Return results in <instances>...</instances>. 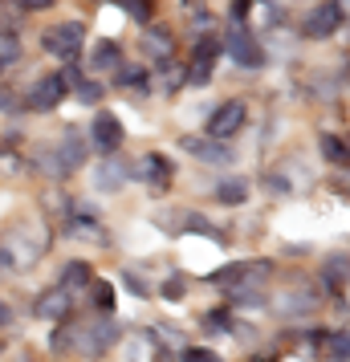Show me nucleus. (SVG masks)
Listing matches in <instances>:
<instances>
[{"instance_id":"nucleus-16","label":"nucleus","mask_w":350,"mask_h":362,"mask_svg":"<svg viewBox=\"0 0 350 362\" xmlns=\"http://www.w3.org/2000/svg\"><path fill=\"white\" fill-rule=\"evenodd\" d=\"M90 277H94V273H90L86 261H69L66 269H62V289H86Z\"/></svg>"},{"instance_id":"nucleus-20","label":"nucleus","mask_w":350,"mask_h":362,"mask_svg":"<svg viewBox=\"0 0 350 362\" xmlns=\"http://www.w3.org/2000/svg\"><path fill=\"white\" fill-rule=\"evenodd\" d=\"M21 62V41L13 33H0V66H17Z\"/></svg>"},{"instance_id":"nucleus-31","label":"nucleus","mask_w":350,"mask_h":362,"mask_svg":"<svg viewBox=\"0 0 350 362\" xmlns=\"http://www.w3.org/2000/svg\"><path fill=\"white\" fill-rule=\"evenodd\" d=\"M0 106H13V98H8V94H4V90H0Z\"/></svg>"},{"instance_id":"nucleus-15","label":"nucleus","mask_w":350,"mask_h":362,"mask_svg":"<svg viewBox=\"0 0 350 362\" xmlns=\"http://www.w3.org/2000/svg\"><path fill=\"white\" fill-rule=\"evenodd\" d=\"M94 183H98L102 192H118V187L127 183V167L110 159V163H102L98 171H94Z\"/></svg>"},{"instance_id":"nucleus-25","label":"nucleus","mask_w":350,"mask_h":362,"mask_svg":"<svg viewBox=\"0 0 350 362\" xmlns=\"http://www.w3.org/2000/svg\"><path fill=\"white\" fill-rule=\"evenodd\" d=\"M346 342H350L346 329H338V334L330 338V346H334V354H338V362H346Z\"/></svg>"},{"instance_id":"nucleus-27","label":"nucleus","mask_w":350,"mask_h":362,"mask_svg":"<svg viewBox=\"0 0 350 362\" xmlns=\"http://www.w3.org/2000/svg\"><path fill=\"white\" fill-rule=\"evenodd\" d=\"M21 8H29V13H41V8H53V0H17Z\"/></svg>"},{"instance_id":"nucleus-12","label":"nucleus","mask_w":350,"mask_h":362,"mask_svg":"<svg viewBox=\"0 0 350 362\" xmlns=\"http://www.w3.org/2000/svg\"><path fill=\"white\" fill-rule=\"evenodd\" d=\"M94 143H98L102 151H115L118 143H122V122H118L110 110H102V115L94 118Z\"/></svg>"},{"instance_id":"nucleus-28","label":"nucleus","mask_w":350,"mask_h":362,"mask_svg":"<svg viewBox=\"0 0 350 362\" xmlns=\"http://www.w3.org/2000/svg\"><path fill=\"white\" fill-rule=\"evenodd\" d=\"M57 82H62V86H66V90H69V86H78V82H82V74H78V69L69 66L66 74H62V78H57Z\"/></svg>"},{"instance_id":"nucleus-24","label":"nucleus","mask_w":350,"mask_h":362,"mask_svg":"<svg viewBox=\"0 0 350 362\" xmlns=\"http://www.w3.org/2000/svg\"><path fill=\"white\" fill-rule=\"evenodd\" d=\"M326 277H330V289L334 285H342V277H346V257H338V261L326 264Z\"/></svg>"},{"instance_id":"nucleus-5","label":"nucleus","mask_w":350,"mask_h":362,"mask_svg":"<svg viewBox=\"0 0 350 362\" xmlns=\"http://www.w3.org/2000/svg\"><path fill=\"white\" fill-rule=\"evenodd\" d=\"M240 127H245V102H224L216 115H212V122H208V134L224 143V139H233Z\"/></svg>"},{"instance_id":"nucleus-10","label":"nucleus","mask_w":350,"mask_h":362,"mask_svg":"<svg viewBox=\"0 0 350 362\" xmlns=\"http://www.w3.org/2000/svg\"><path fill=\"white\" fill-rule=\"evenodd\" d=\"M66 313H74V297H69V289H49V293L37 297V317L62 322Z\"/></svg>"},{"instance_id":"nucleus-30","label":"nucleus","mask_w":350,"mask_h":362,"mask_svg":"<svg viewBox=\"0 0 350 362\" xmlns=\"http://www.w3.org/2000/svg\"><path fill=\"white\" fill-rule=\"evenodd\" d=\"M8 322H13V310H8V305L0 301V326H8Z\"/></svg>"},{"instance_id":"nucleus-19","label":"nucleus","mask_w":350,"mask_h":362,"mask_svg":"<svg viewBox=\"0 0 350 362\" xmlns=\"http://www.w3.org/2000/svg\"><path fill=\"white\" fill-rule=\"evenodd\" d=\"M322 155H326L330 163H346V143H342L338 134H322Z\"/></svg>"},{"instance_id":"nucleus-23","label":"nucleus","mask_w":350,"mask_h":362,"mask_svg":"<svg viewBox=\"0 0 350 362\" xmlns=\"http://www.w3.org/2000/svg\"><path fill=\"white\" fill-rule=\"evenodd\" d=\"M74 94H78V102L94 106V102L102 98V86H98V82H78V86H74Z\"/></svg>"},{"instance_id":"nucleus-17","label":"nucleus","mask_w":350,"mask_h":362,"mask_svg":"<svg viewBox=\"0 0 350 362\" xmlns=\"http://www.w3.org/2000/svg\"><path fill=\"white\" fill-rule=\"evenodd\" d=\"M216 199L220 204H228V208H233V204H245V199H249V183L240 180V175H236V180H224L216 187Z\"/></svg>"},{"instance_id":"nucleus-18","label":"nucleus","mask_w":350,"mask_h":362,"mask_svg":"<svg viewBox=\"0 0 350 362\" xmlns=\"http://www.w3.org/2000/svg\"><path fill=\"white\" fill-rule=\"evenodd\" d=\"M115 86H122V90H147V69L143 66H118V78H115Z\"/></svg>"},{"instance_id":"nucleus-2","label":"nucleus","mask_w":350,"mask_h":362,"mask_svg":"<svg viewBox=\"0 0 350 362\" xmlns=\"http://www.w3.org/2000/svg\"><path fill=\"white\" fill-rule=\"evenodd\" d=\"M342 21H346V8L338 4V0H322V4H314L310 13H305V21H301V33L305 37H334L338 29H342Z\"/></svg>"},{"instance_id":"nucleus-9","label":"nucleus","mask_w":350,"mask_h":362,"mask_svg":"<svg viewBox=\"0 0 350 362\" xmlns=\"http://www.w3.org/2000/svg\"><path fill=\"white\" fill-rule=\"evenodd\" d=\"M62 98H66V86L57 82V78H37L33 90H29V106L33 110H53Z\"/></svg>"},{"instance_id":"nucleus-6","label":"nucleus","mask_w":350,"mask_h":362,"mask_svg":"<svg viewBox=\"0 0 350 362\" xmlns=\"http://www.w3.org/2000/svg\"><path fill=\"white\" fill-rule=\"evenodd\" d=\"M139 175H143V183H151L155 192H163V187H171L175 167H171V159H163L159 151H151V155H143V163H139Z\"/></svg>"},{"instance_id":"nucleus-29","label":"nucleus","mask_w":350,"mask_h":362,"mask_svg":"<svg viewBox=\"0 0 350 362\" xmlns=\"http://www.w3.org/2000/svg\"><path fill=\"white\" fill-rule=\"evenodd\" d=\"M163 297H184V281H167V285H163Z\"/></svg>"},{"instance_id":"nucleus-13","label":"nucleus","mask_w":350,"mask_h":362,"mask_svg":"<svg viewBox=\"0 0 350 362\" xmlns=\"http://www.w3.org/2000/svg\"><path fill=\"white\" fill-rule=\"evenodd\" d=\"M143 53H151L155 62H167V57L175 53V41H171V33H163V29H143Z\"/></svg>"},{"instance_id":"nucleus-4","label":"nucleus","mask_w":350,"mask_h":362,"mask_svg":"<svg viewBox=\"0 0 350 362\" xmlns=\"http://www.w3.org/2000/svg\"><path fill=\"white\" fill-rule=\"evenodd\" d=\"M228 53H233L236 66H245V69L265 66V49L257 45V37H252L245 25H233V33H228Z\"/></svg>"},{"instance_id":"nucleus-22","label":"nucleus","mask_w":350,"mask_h":362,"mask_svg":"<svg viewBox=\"0 0 350 362\" xmlns=\"http://www.w3.org/2000/svg\"><path fill=\"white\" fill-rule=\"evenodd\" d=\"M118 4H122L134 21H151L155 17V4H151V0H118Z\"/></svg>"},{"instance_id":"nucleus-11","label":"nucleus","mask_w":350,"mask_h":362,"mask_svg":"<svg viewBox=\"0 0 350 362\" xmlns=\"http://www.w3.org/2000/svg\"><path fill=\"white\" fill-rule=\"evenodd\" d=\"M82 163H86V143L69 131L66 139H62V147H57V163H53V171L66 175V171H74V167H82Z\"/></svg>"},{"instance_id":"nucleus-1","label":"nucleus","mask_w":350,"mask_h":362,"mask_svg":"<svg viewBox=\"0 0 350 362\" xmlns=\"http://www.w3.org/2000/svg\"><path fill=\"white\" fill-rule=\"evenodd\" d=\"M82 41H86V25H82V21H66V25H53V29H45V37H41L45 53L62 57V62H74V57L82 53Z\"/></svg>"},{"instance_id":"nucleus-3","label":"nucleus","mask_w":350,"mask_h":362,"mask_svg":"<svg viewBox=\"0 0 350 362\" xmlns=\"http://www.w3.org/2000/svg\"><path fill=\"white\" fill-rule=\"evenodd\" d=\"M115 338H118V329L110 326L106 317H98L94 326H78V329H74V334H69V346H74V350H82V354H102Z\"/></svg>"},{"instance_id":"nucleus-7","label":"nucleus","mask_w":350,"mask_h":362,"mask_svg":"<svg viewBox=\"0 0 350 362\" xmlns=\"http://www.w3.org/2000/svg\"><path fill=\"white\" fill-rule=\"evenodd\" d=\"M216 57H220V41H212V37L196 41V62H192L187 86H204L208 82V74H212V66H216Z\"/></svg>"},{"instance_id":"nucleus-21","label":"nucleus","mask_w":350,"mask_h":362,"mask_svg":"<svg viewBox=\"0 0 350 362\" xmlns=\"http://www.w3.org/2000/svg\"><path fill=\"white\" fill-rule=\"evenodd\" d=\"M94 305H98L102 313L115 310V285H110V281H98V285H94Z\"/></svg>"},{"instance_id":"nucleus-8","label":"nucleus","mask_w":350,"mask_h":362,"mask_svg":"<svg viewBox=\"0 0 350 362\" xmlns=\"http://www.w3.org/2000/svg\"><path fill=\"white\" fill-rule=\"evenodd\" d=\"M184 151H192L196 159H204V163H216V167L233 163V151L224 147L220 139H192V134H187V139H184Z\"/></svg>"},{"instance_id":"nucleus-26","label":"nucleus","mask_w":350,"mask_h":362,"mask_svg":"<svg viewBox=\"0 0 350 362\" xmlns=\"http://www.w3.org/2000/svg\"><path fill=\"white\" fill-rule=\"evenodd\" d=\"M184 362H220L212 350H184Z\"/></svg>"},{"instance_id":"nucleus-14","label":"nucleus","mask_w":350,"mask_h":362,"mask_svg":"<svg viewBox=\"0 0 350 362\" xmlns=\"http://www.w3.org/2000/svg\"><path fill=\"white\" fill-rule=\"evenodd\" d=\"M90 66L94 69H118L122 66V49H118V41H98L94 53H90Z\"/></svg>"}]
</instances>
